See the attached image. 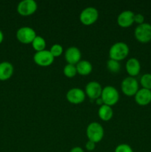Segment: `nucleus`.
<instances>
[{
	"label": "nucleus",
	"instance_id": "nucleus-28",
	"mask_svg": "<svg viewBox=\"0 0 151 152\" xmlns=\"http://www.w3.org/2000/svg\"><path fill=\"white\" fill-rule=\"evenodd\" d=\"M3 39H4V34L1 32V31L0 30V44L3 42Z\"/></svg>",
	"mask_w": 151,
	"mask_h": 152
},
{
	"label": "nucleus",
	"instance_id": "nucleus-11",
	"mask_svg": "<svg viewBox=\"0 0 151 152\" xmlns=\"http://www.w3.org/2000/svg\"><path fill=\"white\" fill-rule=\"evenodd\" d=\"M102 86L98 82L92 81L87 84L85 87V94L90 99H97L101 97L102 92Z\"/></svg>",
	"mask_w": 151,
	"mask_h": 152
},
{
	"label": "nucleus",
	"instance_id": "nucleus-24",
	"mask_svg": "<svg viewBox=\"0 0 151 152\" xmlns=\"http://www.w3.org/2000/svg\"><path fill=\"white\" fill-rule=\"evenodd\" d=\"M115 152H133V151L127 144H120L115 148Z\"/></svg>",
	"mask_w": 151,
	"mask_h": 152
},
{
	"label": "nucleus",
	"instance_id": "nucleus-17",
	"mask_svg": "<svg viewBox=\"0 0 151 152\" xmlns=\"http://www.w3.org/2000/svg\"><path fill=\"white\" fill-rule=\"evenodd\" d=\"M77 73L81 76H87L93 71V66L90 62L87 60H81L76 65Z\"/></svg>",
	"mask_w": 151,
	"mask_h": 152
},
{
	"label": "nucleus",
	"instance_id": "nucleus-2",
	"mask_svg": "<svg viewBox=\"0 0 151 152\" xmlns=\"http://www.w3.org/2000/svg\"><path fill=\"white\" fill-rule=\"evenodd\" d=\"M87 137L90 141H92L94 143L99 142L104 137L105 132L104 129L100 123L97 122H93L90 123L87 128Z\"/></svg>",
	"mask_w": 151,
	"mask_h": 152
},
{
	"label": "nucleus",
	"instance_id": "nucleus-13",
	"mask_svg": "<svg viewBox=\"0 0 151 152\" xmlns=\"http://www.w3.org/2000/svg\"><path fill=\"white\" fill-rule=\"evenodd\" d=\"M135 14L131 10H124L118 15L117 23L121 28H128L134 23Z\"/></svg>",
	"mask_w": 151,
	"mask_h": 152
},
{
	"label": "nucleus",
	"instance_id": "nucleus-4",
	"mask_svg": "<svg viewBox=\"0 0 151 152\" xmlns=\"http://www.w3.org/2000/svg\"><path fill=\"white\" fill-rule=\"evenodd\" d=\"M135 37L141 43H147L151 41V25L143 23L139 25L135 29Z\"/></svg>",
	"mask_w": 151,
	"mask_h": 152
},
{
	"label": "nucleus",
	"instance_id": "nucleus-5",
	"mask_svg": "<svg viewBox=\"0 0 151 152\" xmlns=\"http://www.w3.org/2000/svg\"><path fill=\"white\" fill-rule=\"evenodd\" d=\"M121 88L124 95L133 96L136 95L139 88V83L134 77H128L123 80L121 84Z\"/></svg>",
	"mask_w": 151,
	"mask_h": 152
},
{
	"label": "nucleus",
	"instance_id": "nucleus-3",
	"mask_svg": "<svg viewBox=\"0 0 151 152\" xmlns=\"http://www.w3.org/2000/svg\"><path fill=\"white\" fill-rule=\"evenodd\" d=\"M101 99L104 105L113 106L118 102L119 99V94L115 88L113 86H106L102 89Z\"/></svg>",
	"mask_w": 151,
	"mask_h": 152
},
{
	"label": "nucleus",
	"instance_id": "nucleus-25",
	"mask_svg": "<svg viewBox=\"0 0 151 152\" xmlns=\"http://www.w3.org/2000/svg\"><path fill=\"white\" fill-rule=\"evenodd\" d=\"M144 17L141 13H138V14H135L134 16V22L139 24V25H142V24L144 23Z\"/></svg>",
	"mask_w": 151,
	"mask_h": 152
},
{
	"label": "nucleus",
	"instance_id": "nucleus-16",
	"mask_svg": "<svg viewBox=\"0 0 151 152\" xmlns=\"http://www.w3.org/2000/svg\"><path fill=\"white\" fill-rule=\"evenodd\" d=\"M13 66L10 62H2L0 63V80L6 81L13 76Z\"/></svg>",
	"mask_w": 151,
	"mask_h": 152
},
{
	"label": "nucleus",
	"instance_id": "nucleus-12",
	"mask_svg": "<svg viewBox=\"0 0 151 152\" xmlns=\"http://www.w3.org/2000/svg\"><path fill=\"white\" fill-rule=\"evenodd\" d=\"M65 57L68 64L76 65L81 61V53L78 48L72 46L66 50Z\"/></svg>",
	"mask_w": 151,
	"mask_h": 152
},
{
	"label": "nucleus",
	"instance_id": "nucleus-27",
	"mask_svg": "<svg viewBox=\"0 0 151 152\" xmlns=\"http://www.w3.org/2000/svg\"><path fill=\"white\" fill-rule=\"evenodd\" d=\"M70 152H84V150H83L81 147L76 146L74 147V148H73Z\"/></svg>",
	"mask_w": 151,
	"mask_h": 152
},
{
	"label": "nucleus",
	"instance_id": "nucleus-20",
	"mask_svg": "<svg viewBox=\"0 0 151 152\" xmlns=\"http://www.w3.org/2000/svg\"><path fill=\"white\" fill-rule=\"evenodd\" d=\"M64 74L68 78H73L75 77L77 74L76 67L74 65H70V64H68L65 66L63 70Z\"/></svg>",
	"mask_w": 151,
	"mask_h": 152
},
{
	"label": "nucleus",
	"instance_id": "nucleus-9",
	"mask_svg": "<svg viewBox=\"0 0 151 152\" xmlns=\"http://www.w3.org/2000/svg\"><path fill=\"white\" fill-rule=\"evenodd\" d=\"M37 10V4L34 0H23L17 6V12L23 16H30Z\"/></svg>",
	"mask_w": 151,
	"mask_h": 152
},
{
	"label": "nucleus",
	"instance_id": "nucleus-21",
	"mask_svg": "<svg viewBox=\"0 0 151 152\" xmlns=\"http://www.w3.org/2000/svg\"><path fill=\"white\" fill-rule=\"evenodd\" d=\"M107 67L109 71L112 73H118L119 72L121 69V65H120L119 62L114 59H110L107 62Z\"/></svg>",
	"mask_w": 151,
	"mask_h": 152
},
{
	"label": "nucleus",
	"instance_id": "nucleus-22",
	"mask_svg": "<svg viewBox=\"0 0 151 152\" xmlns=\"http://www.w3.org/2000/svg\"><path fill=\"white\" fill-rule=\"evenodd\" d=\"M140 83L143 88L151 90V74H145L141 77Z\"/></svg>",
	"mask_w": 151,
	"mask_h": 152
},
{
	"label": "nucleus",
	"instance_id": "nucleus-18",
	"mask_svg": "<svg viewBox=\"0 0 151 152\" xmlns=\"http://www.w3.org/2000/svg\"><path fill=\"white\" fill-rule=\"evenodd\" d=\"M98 114L100 119L103 121H109L112 119L113 115V111L112 108L110 106H108L107 105H101L99 108Z\"/></svg>",
	"mask_w": 151,
	"mask_h": 152
},
{
	"label": "nucleus",
	"instance_id": "nucleus-26",
	"mask_svg": "<svg viewBox=\"0 0 151 152\" xmlns=\"http://www.w3.org/2000/svg\"><path fill=\"white\" fill-rule=\"evenodd\" d=\"M95 147H96V143H94L92 141L88 140L85 144V148L87 151H93L95 149Z\"/></svg>",
	"mask_w": 151,
	"mask_h": 152
},
{
	"label": "nucleus",
	"instance_id": "nucleus-6",
	"mask_svg": "<svg viewBox=\"0 0 151 152\" xmlns=\"http://www.w3.org/2000/svg\"><path fill=\"white\" fill-rule=\"evenodd\" d=\"M99 18V11L95 7H88L84 9L80 13L79 19L84 25H91L97 21Z\"/></svg>",
	"mask_w": 151,
	"mask_h": 152
},
{
	"label": "nucleus",
	"instance_id": "nucleus-15",
	"mask_svg": "<svg viewBox=\"0 0 151 152\" xmlns=\"http://www.w3.org/2000/svg\"><path fill=\"white\" fill-rule=\"evenodd\" d=\"M125 68L130 77H134L140 73L141 64L136 58H130L126 62Z\"/></svg>",
	"mask_w": 151,
	"mask_h": 152
},
{
	"label": "nucleus",
	"instance_id": "nucleus-19",
	"mask_svg": "<svg viewBox=\"0 0 151 152\" xmlns=\"http://www.w3.org/2000/svg\"><path fill=\"white\" fill-rule=\"evenodd\" d=\"M31 44H32L33 49L36 52L45 50L46 41L43 37H40V36H36Z\"/></svg>",
	"mask_w": 151,
	"mask_h": 152
},
{
	"label": "nucleus",
	"instance_id": "nucleus-8",
	"mask_svg": "<svg viewBox=\"0 0 151 152\" xmlns=\"http://www.w3.org/2000/svg\"><path fill=\"white\" fill-rule=\"evenodd\" d=\"M33 60L36 65L41 67H47L52 65L54 61V57L50 50H44L41 51L36 52L34 54Z\"/></svg>",
	"mask_w": 151,
	"mask_h": 152
},
{
	"label": "nucleus",
	"instance_id": "nucleus-14",
	"mask_svg": "<svg viewBox=\"0 0 151 152\" xmlns=\"http://www.w3.org/2000/svg\"><path fill=\"white\" fill-rule=\"evenodd\" d=\"M136 102L139 105L144 106L151 102V90L145 88H141L135 95Z\"/></svg>",
	"mask_w": 151,
	"mask_h": 152
},
{
	"label": "nucleus",
	"instance_id": "nucleus-1",
	"mask_svg": "<svg viewBox=\"0 0 151 152\" xmlns=\"http://www.w3.org/2000/svg\"><path fill=\"white\" fill-rule=\"evenodd\" d=\"M129 51H130L129 47L126 43L122 42H118L113 45L110 48V59L119 62V61L124 59L128 56Z\"/></svg>",
	"mask_w": 151,
	"mask_h": 152
},
{
	"label": "nucleus",
	"instance_id": "nucleus-23",
	"mask_svg": "<svg viewBox=\"0 0 151 152\" xmlns=\"http://www.w3.org/2000/svg\"><path fill=\"white\" fill-rule=\"evenodd\" d=\"M50 52L53 55V57H58V56H60L63 53V48L61 45L55 44L50 48Z\"/></svg>",
	"mask_w": 151,
	"mask_h": 152
},
{
	"label": "nucleus",
	"instance_id": "nucleus-7",
	"mask_svg": "<svg viewBox=\"0 0 151 152\" xmlns=\"http://www.w3.org/2000/svg\"><path fill=\"white\" fill-rule=\"evenodd\" d=\"M36 37V31L30 27H22L16 32V38L22 44H31Z\"/></svg>",
	"mask_w": 151,
	"mask_h": 152
},
{
	"label": "nucleus",
	"instance_id": "nucleus-10",
	"mask_svg": "<svg viewBox=\"0 0 151 152\" xmlns=\"http://www.w3.org/2000/svg\"><path fill=\"white\" fill-rule=\"evenodd\" d=\"M66 98L69 102L72 104H80L85 99V93L78 88L70 89L66 94Z\"/></svg>",
	"mask_w": 151,
	"mask_h": 152
}]
</instances>
